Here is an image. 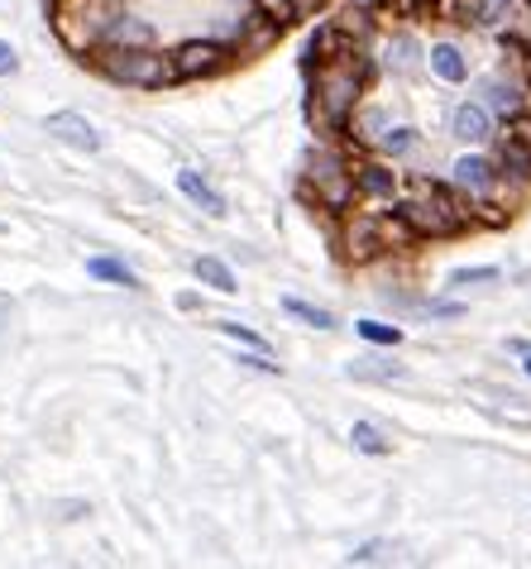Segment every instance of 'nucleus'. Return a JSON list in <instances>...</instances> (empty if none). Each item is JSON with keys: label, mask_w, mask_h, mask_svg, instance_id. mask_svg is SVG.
I'll list each match as a JSON object with an SVG mask.
<instances>
[{"label": "nucleus", "mask_w": 531, "mask_h": 569, "mask_svg": "<svg viewBox=\"0 0 531 569\" xmlns=\"http://www.w3.org/2000/svg\"><path fill=\"white\" fill-rule=\"evenodd\" d=\"M398 216L408 220L412 234H431V240H441V234H455L464 230V220H470V211H460V201L445 192V187L435 182H421L412 201H402Z\"/></svg>", "instance_id": "obj_3"}, {"label": "nucleus", "mask_w": 531, "mask_h": 569, "mask_svg": "<svg viewBox=\"0 0 531 569\" xmlns=\"http://www.w3.org/2000/svg\"><path fill=\"white\" fill-rule=\"evenodd\" d=\"M498 268H460V273H450V288H470V282H493Z\"/></svg>", "instance_id": "obj_26"}, {"label": "nucleus", "mask_w": 531, "mask_h": 569, "mask_svg": "<svg viewBox=\"0 0 531 569\" xmlns=\"http://www.w3.org/2000/svg\"><path fill=\"white\" fill-rule=\"evenodd\" d=\"M307 182L317 187V201L325 211H335V216H345L350 211V201H354V168L345 163L340 153L331 149H321L317 158H311V168H307Z\"/></svg>", "instance_id": "obj_4"}, {"label": "nucleus", "mask_w": 531, "mask_h": 569, "mask_svg": "<svg viewBox=\"0 0 531 569\" xmlns=\"http://www.w3.org/2000/svg\"><path fill=\"white\" fill-rule=\"evenodd\" d=\"M388 130H393V120H388V110H379V106H364V110H354V116H350V134L359 139V144L379 149Z\"/></svg>", "instance_id": "obj_15"}, {"label": "nucleus", "mask_w": 531, "mask_h": 569, "mask_svg": "<svg viewBox=\"0 0 531 569\" xmlns=\"http://www.w3.org/2000/svg\"><path fill=\"white\" fill-rule=\"evenodd\" d=\"M379 560H383V541H369V546H359L350 556V565H379Z\"/></svg>", "instance_id": "obj_27"}, {"label": "nucleus", "mask_w": 531, "mask_h": 569, "mask_svg": "<svg viewBox=\"0 0 531 569\" xmlns=\"http://www.w3.org/2000/svg\"><path fill=\"white\" fill-rule=\"evenodd\" d=\"M450 182L460 187L464 197H474V201H489L493 197V187H498V172L489 158H479V153H464L455 168H450Z\"/></svg>", "instance_id": "obj_7"}, {"label": "nucleus", "mask_w": 531, "mask_h": 569, "mask_svg": "<svg viewBox=\"0 0 531 569\" xmlns=\"http://www.w3.org/2000/svg\"><path fill=\"white\" fill-rule=\"evenodd\" d=\"M388 158H408L412 149H417V130H412V124H393V130H388L383 134V144H379Z\"/></svg>", "instance_id": "obj_23"}, {"label": "nucleus", "mask_w": 531, "mask_h": 569, "mask_svg": "<svg viewBox=\"0 0 531 569\" xmlns=\"http://www.w3.org/2000/svg\"><path fill=\"white\" fill-rule=\"evenodd\" d=\"M427 62H431V72L441 77V82H450V87H460L464 77H470V62H464V53L455 49V43H431Z\"/></svg>", "instance_id": "obj_14"}, {"label": "nucleus", "mask_w": 531, "mask_h": 569, "mask_svg": "<svg viewBox=\"0 0 531 569\" xmlns=\"http://www.w3.org/2000/svg\"><path fill=\"white\" fill-rule=\"evenodd\" d=\"M101 43H111V49H149L153 29L139 20V14H111V24H106Z\"/></svg>", "instance_id": "obj_10"}, {"label": "nucleus", "mask_w": 531, "mask_h": 569, "mask_svg": "<svg viewBox=\"0 0 531 569\" xmlns=\"http://www.w3.org/2000/svg\"><path fill=\"white\" fill-rule=\"evenodd\" d=\"M483 106L493 110V116H503V120H522V110H527V101H522V91L518 87H508V82H489L483 87Z\"/></svg>", "instance_id": "obj_18"}, {"label": "nucleus", "mask_w": 531, "mask_h": 569, "mask_svg": "<svg viewBox=\"0 0 531 569\" xmlns=\"http://www.w3.org/2000/svg\"><path fill=\"white\" fill-rule=\"evenodd\" d=\"M288 316H297V321H307V326H317V330H331L335 326V316L325 311V307H311V302H302V297H288Z\"/></svg>", "instance_id": "obj_22"}, {"label": "nucleus", "mask_w": 531, "mask_h": 569, "mask_svg": "<svg viewBox=\"0 0 531 569\" xmlns=\"http://www.w3.org/2000/svg\"><path fill=\"white\" fill-rule=\"evenodd\" d=\"M178 192H182L187 201H192V207L207 211V216H226V197L216 192V187H211L207 178H201L197 168H182V172H178Z\"/></svg>", "instance_id": "obj_11"}, {"label": "nucleus", "mask_w": 531, "mask_h": 569, "mask_svg": "<svg viewBox=\"0 0 531 569\" xmlns=\"http://www.w3.org/2000/svg\"><path fill=\"white\" fill-rule=\"evenodd\" d=\"M464 24H479V29H498V24H508V14H512V0H464Z\"/></svg>", "instance_id": "obj_17"}, {"label": "nucleus", "mask_w": 531, "mask_h": 569, "mask_svg": "<svg viewBox=\"0 0 531 569\" xmlns=\"http://www.w3.org/2000/svg\"><path fill=\"white\" fill-rule=\"evenodd\" d=\"M97 68L111 77V82H120V87H144V91H153V87H168V82H178V68H173V53H153V49H106L97 53Z\"/></svg>", "instance_id": "obj_2"}, {"label": "nucleus", "mask_w": 531, "mask_h": 569, "mask_svg": "<svg viewBox=\"0 0 531 569\" xmlns=\"http://www.w3.org/2000/svg\"><path fill=\"white\" fill-rule=\"evenodd\" d=\"M450 134H455L460 144H483V139H493V110L483 101L455 106V116H450Z\"/></svg>", "instance_id": "obj_8"}, {"label": "nucleus", "mask_w": 531, "mask_h": 569, "mask_svg": "<svg viewBox=\"0 0 531 569\" xmlns=\"http://www.w3.org/2000/svg\"><path fill=\"white\" fill-rule=\"evenodd\" d=\"M20 72V58H14L10 43H0V77H14Z\"/></svg>", "instance_id": "obj_28"}, {"label": "nucleus", "mask_w": 531, "mask_h": 569, "mask_svg": "<svg viewBox=\"0 0 531 569\" xmlns=\"http://www.w3.org/2000/svg\"><path fill=\"white\" fill-rule=\"evenodd\" d=\"M192 268H197V278H201V282H207V288H216V292H226V297H230V292H240V282H236V273H230V268H226L221 259H211V254H207V259H197Z\"/></svg>", "instance_id": "obj_19"}, {"label": "nucleus", "mask_w": 531, "mask_h": 569, "mask_svg": "<svg viewBox=\"0 0 531 569\" xmlns=\"http://www.w3.org/2000/svg\"><path fill=\"white\" fill-rule=\"evenodd\" d=\"M498 168L512 172L518 182H527V178H531V144H527L522 134H508L503 144H498Z\"/></svg>", "instance_id": "obj_16"}, {"label": "nucleus", "mask_w": 531, "mask_h": 569, "mask_svg": "<svg viewBox=\"0 0 531 569\" xmlns=\"http://www.w3.org/2000/svg\"><path fill=\"white\" fill-rule=\"evenodd\" d=\"M350 440H354V450H364V455H388V450H393V446H388V436L379 431V426H369V421H354Z\"/></svg>", "instance_id": "obj_21"}, {"label": "nucleus", "mask_w": 531, "mask_h": 569, "mask_svg": "<svg viewBox=\"0 0 531 569\" xmlns=\"http://www.w3.org/2000/svg\"><path fill=\"white\" fill-rule=\"evenodd\" d=\"M216 330H221V336H230L236 345H244V350H263V355H273V345L263 340V336H254V330H249V326H240V321H221Z\"/></svg>", "instance_id": "obj_24"}, {"label": "nucleus", "mask_w": 531, "mask_h": 569, "mask_svg": "<svg viewBox=\"0 0 531 569\" xmlns=\"http://www.w3.org/2000/svg\"><path fill=\"white\" fill-rule=\"evenodd\" d=\"M364 82H369V58L359 53H340L331 62H321V77H317V106H321V120L340 130L350 116L359 97H364Z\"/></svg>", "instance_id": "obj_1"}, {"label": "nucleus", "mask_w": 531, "mask_h": 569, "mask_svg": "<svg viewBox=\"0 0 531 569\" xmlns=\"http://www.w3.org/2000/svg\"><path fill=\"white\" fill-rule=\"evenodd\" d=\"M527 373H531V355H527Z\"/></svg>", "instance_id": "obj_29"}, {"label": "nucleus", "mask_w": 531, "mask_h": 569, "mask_svg": "<svg viewBox=\"0 0 531 569\" xmlns=\"http://www.w3.org/2000/svg\"><path fill=\"white\" fill-rule=\"evenodd\" d=\"M230 62V49L221 39H192L173 53V68H178V82H192V77H216Z\"/></svg>", "instance_id": "obj_6"}, {"label": "nucleus", "mask_w": 531, "mask_h": 569, "mask_svg": "<svg viewBox=\"0 0 531 569\" xmlns=\"http://www.w3.org/2000/svg\"><path fill=\"white\" fill-rule=\"evenodd\" d=\"M354 187L364 197H373V201H393L402 182H398V172L388 168V163H359L354 168Z\"/></svg>", "instance_id": "obj_12"}, {"label": "nucleus", "mask_w": 531, "mask_h": 569, "mask_svg": "<svg viewBox=\"0 0 531 569\" xmlns=\"http://www.w3.org/2000/svg\"><path fill=\"white\" fill-rule=\"evenodd\" d=\"M421 43L412 34H393L388 39V49H383V62H388V72H398V77H417L421 72Z\"/></svg>", "instance_id": "obj_13"}, {"label": "nucleus", "mask_w": 531, "mask_h": 569, "mask_svg": "<svg viewBox=\"0 0 531 569\" xmlns=\"http://www.w3.org/2000/svg\"><path fill=\"white\" fill-rule=\"evenodd\" d=\"M49 134H58L62 144L87 149V153H97V149H101L97 124H91L87 116H77V110H58V116H49Z\"/></svg>", "instance_id": "obj_9"}, {"label": "nucleus", "mask_w": 531, "mask_h": 569, "mask_svg": "<svg viewBox=\"0 0 531 569\" xmlns=\"http://www.w3.org/2000/svg\"><path fill=\"white\" fill-rule=\"evenodd\" d=\"M87 273H91V278H101V282H120V288H139L134 268H130V263H120V259H87Z\"/></svg>", "instance_id": "obj_20"}, {"label": "nucleus", "mask_w": 531, "mask_h": 569, "mask_svg": "<svg viewBox=\"0 0 531 569\" xmlns=\"http://www.w3.org/2000/svg\"><path fill=\"white\" fill-rule=\"evenodd\" d=\"M354 330L369 345H402V326H388V321H359Z\"/></svg>", "instance_id": "obj_25"}, {"label": "nucleus", "mask_w": 531, "mask_h": 569, "mask_svg": "<svg viewBox=\"0 0 531 569\" xmlns=\"http://www.w3.org/2000/svg\"><path fill=\"white\" fill-rule=\"evenodd\" d=\"M402 234V240H408V220L398 216V226H393V216H350V230H345V254L350 259H373L379 254V249H388Z\"/></svg>", "instance_id": "obj_5"}]
</instances>
